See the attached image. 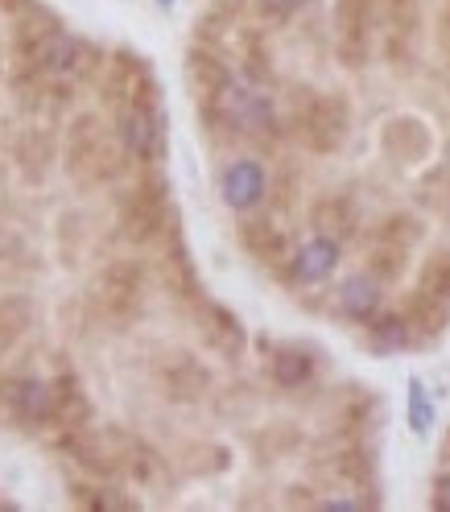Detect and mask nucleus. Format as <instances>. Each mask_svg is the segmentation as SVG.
Listing matches in <instances>:
<instances>
[{
    "mask_svg": "<svg viewBox=\"0 0 450 512\" xmlns=\"http://www.w3.org/2000/svg\"><path fill=\"white\" fill-rule=\"evenodd\" d=\"M170 223V195H166V182H141L133 195H128L120 203V228L128 240H153V236H162V228Z\"/></svg>",
    "mask_w": 450,
    "mask_h": 512,
    "instance_id": "nucleus-1",
    "label": "nucleus"
},
{
    "mask_svg": "<svg viewBox=\"0 0 450 512\" xmlns=\"http://www.w3.org/2000/svg\"><path fill=\"white\" fill-rule=\"evenodd\" d=\"M91 306L100 310L112 327L133 323V318L141 314V269L137 265H112V269H104V277L95 281Z\"/></svg>",
    "mask_w": 450,
    "mask_h": 512,
    "instance_id": "nucleus-2",
    "label": "nucleus"
},
{
    "mask_svg": "<svg viewBox=\"0 0 450 512\" xmlns=\"http://www.w3.org/2000/svg\"><path fill=\"white\" fill-rule=\"evenodd\" d=\"M120 145L137 162H162L166 153V120L157 100H137L120 112Z\"/></svg>",
    "mask_w": 450,
    "mask_h": 512,
    "instance_id": "nucleus-3",
    "label": "nucleus"
},
{
    "mask_svg": "<svg viewBox=\"0 0 450 512\" xmlns=\"http://www.w3.org/2000/svg\"><path fill=\"white\" fill-rule=\"evenodd\" d=\"M298 137L314 153H331L347 137V104L335 95H306L298 104Z\"/></svg>",
    "mask_w": 450,
    "mask_h": 512,
    "instance_id": "nucleus-4",
    "label": "nucleus"
},
{
    "mask_svg": "<svg viewBox=\"0 0 450 512\" xmlns=\"http://www.w3.org/2000/svg\"><path fill=\"white\" fill-rule=\"evenodd\" d=\"M17 46H21L25 67H29V71H42V75H50V79L71 75L75 62H79V46H75L67 34H62L58 25H50V29H25Z\"/></svg>",
    "mask_w": 450,
    "mask_h": 512,
    "instance_id": "nucleus-5",
    "label": "nucleus"
},
{
    "mask_svg": "<svg viewBox=\"0 0 450 512\" xmlns=\"http://www.w3.org/2000/svg\"><path fill=\"white\" fill-rule=\"evenodd\" d=\"M0 401L9 405V413L17 422L29 426H50L54 422V384L38 380V376H9L0 384Z\"/></svg>",
    "mask_w": 450,
    "mask_h": 512,
    "instance_id": "nucleus-6",
    "label": "nucleus"
},
{
    "mask_svg": "<svg viewBox=\"0 0 450 512\" xmlns=\"http://www.w3.org/2000/svg\"><path fill=\"white\" fill-rule=\"evenodd\" d=\"M54 422H62V430H71V438L79 434V430H87V422H91V401H87V393H83V384L75 380V376H58L54 380Z\"/></svg>",
    "mask_w": 450,
    "mask_h": 512,
    "instance_id": "nucleus-7",
    "label": "nucleus"
},
{
    "mask_svg": "<svg viewBox=\"0 0 450 512\" xmlns=\"http://www.w3.org/2000/svg\"><path fill=\"white\" fill-rule=\"evenodd\" d=\"M335 306H339V314L368 323V318L376 314V306H380V277H372V273H356V277H347V281L339 285Z\"/></svg>",
    "mask_w": 450,
    "mask_h": 512,
    "instance_id": "nucleus-8",
    "label": "nucleus"
},
{
    "mask_svg": "<svg viewBox=\"0 0 450 512\" xmlns=\"http://www.w3.org/2000/svg\"><path fill=\"white\" fill-rule=\"evenodd\" d=\"M223 195H228L232 207H252L265 195V170L256 162H236L228 174H223Z\"/></svg>",
    "mask_w": 450,
    "mask_h": 512,
    "instance_id": "nucleus-9",
    "label": "nucleus"
},
{
    "mask_svg": "<svg viewBox=\"0 0 450 512\" xmlns=\"http://www.w3.org/2000/svg\"><path fill=\"white\" fill-rule=\"evenodd\" d=\"M335 261H339V244L327 240V236H318V240H310V244L294 256V277L306 281V285H314V281H323V277L335 269Z\"/></svg>",
    "mask_w": 450,
    "mask_h": 512,
    "instance_id": "nucleus-10",
    "label": "nucleus"
},
{
    "mask_svg": "<svg viewBox=\"0 0 450 512\" xmlns=\"http://www.w3.org/2000/svg\"><path fill=\"white\" fill-rule=\"evenodd\" d=\"M405 318H409L413 335L434 339V335H442V327H446V302L434 298V294H426V290H417V294L409 298V306H405Z\"/></svg>",
    "mask_w": 450,
    "mask_h": 512,
    "instance_id": "nucleus-11",
    "label": "nucleus"
},
{
    "mask_svg": "<svg viewBox=\"0 0 450 512\" xmlns=\"http://www.w3.org/2000/svg\"><path fill=\"white\" fill-rule=\"evenodd\" d=\"M162 380H166V389H170L174 401H195V397L207 389V372H203L195 360H174V364L162 372Z\"/></svg>",
    "mask_w": 450,
    "mask_h": 512,
    "instance_id": "nucleus-12",
    "label": "nucleus"
},
{
    "mask_svg": "<svg viewBox=\"0 0 450 512\" xmlns=\"http://www.w3.org/2000/svg\"><path fill=\"white\" fill-rule=\"evenodd\" d=\"M368 343H372L376 351H397V347L413 343V327H409V318H405V314L380 318V323H372V331H368Z\"/></svg>",
    "mask_w": 450,
    "mask_h": 512,
    "instance_id": "nucleus-13",
    "label": "nucleus"
},
{
    "mask_svg": "<svg viewBox=\"0 0 450 512\" xmlns=\"http://www.w3.org/2000/svg\"><path fill=\"white\" fill-rule=\"evenodd\" d=\"M314 223H318V228H323V232H356V207H351L347 199H323V203H318L314 207Z\"/></svg>",
    "mask_w": 450,
    "mask_h": 512,
    "instance_id": "nucleus-14",
    "label": "nucleus"
},
{
    "mask_svg": "<svg viewBox=\"0 0 450 512\" xmlns=\"http://www.w3.org/2000/svg\"><path fill=\"white\" fill-rule=\"evenodd\" d=\"M244 244H248L256 256H261V261H273V256L285 252V240L277 236L273 223H248V228H244Z\"/></svg>",
    "mask_w": 450,
    "mask_h": 512,
    "instance_id": "nucleus-15",
    "label": "nucleus"
},
{
    "mask_svg": "<svg viewBox=\"0 0 450 512\" xmlns=\"http://www.w3.org/2000/svg\"><path fill=\"white\" fill-rule=\"evenodd\" d=\"M417 290H426V294L450 302V252H438L434 261H426V269H422V285H417Z\"/></svg>",
    "mask_w": 450,
    "mask_h": 512,
    "instance_id": "nucleus-16",
    "label": "nucleus"
},
{
    "mask_svg": "<svg viewBox=\"0 0 450 512\" xmlns=\"http://www.w3.org/2000/svg\"><path fill=\"white\" fill-rule=\"evenodd\" d=\"M310 372H314V364H310V356H302V351H281L273 360V376H277V384H285V389L302 384Z\"/></svg>",
    "mask_w": 450,
    "mask_h": 512,
    "instance_id": "nucleus-17",
    "label": "nucleus"
},
{
    "mask_svg": "<svg viewBox=\"0 0 450 512\" xmlns=\"http://www.w3.org/2000/svg\"><path fill=\"white\" fill-rule=\"evenodd\" d=\"M211 318H215V327H211V343L215 347H223V351H236L240 343H244V335H240V323L228 314V310H219V306H211Z\"/></svg>",
    "mask_w": 450,
    "mask_h": 512,
    "instance_id": "nucleus-18",
    "label": "nucleus"
},
{
    "mask_svg": "<svg viewBox=\"0 0 450 512\" xmlns=\"http://www.w3.org/2000/svg\"><path fill=\"white\" fill-rule=\"evenodd\" d=\"M256 5H261V13L265 17H277V21H285V17H294L306 0H256Z\"/></svg>",
    "mask_w": 450,
    "mask_h": 512,
    "instance_id": "nucleus-19",
    "label": "nucleus"
},
{
    "mask_svg": "<svg viewBox=\"0 0 450 512\" xmlns=\"http://www.w3.org/2000/svg\"><path fill=\"white\" fill-rule=\"evenodd\" d=\"M413 426L417 430L430 426V409H426V397H422V384H413Z\"/></svg>",
    "mask_w": 450,
    "mask_h": 512,
    "instance_id": "nucleus-20",
    "label": "nucleus"
},
{
    "mask_svg": "<svg viewBox=\"0 0 450 512\" xmlns=\"http://www.w3.org/2000/svg\"><path fill=\"white\" fill-rule=\"evenodd\" d=\"M442 42H446V50H450V9H446V17H442Z\"/></svg>",
    "mask_w": 450,
    "mask_h": 512,
    "instance_id": "nucleus-21",
    "label": "nucleus"
}]
</instances>
